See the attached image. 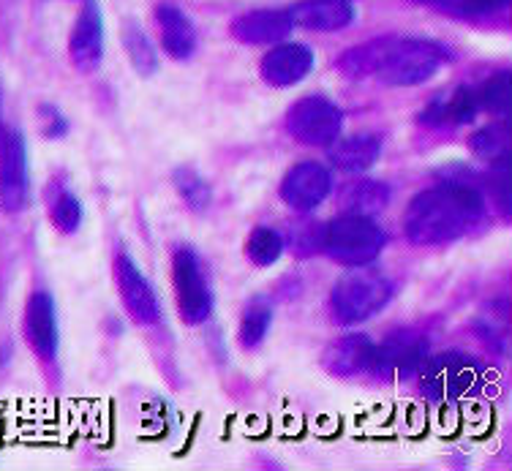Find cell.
<instances>
[{"mask_svg":"<svg viewBox=\"0 0 512 471\" xmlns=\"http://www.w3.org/2000/svg\"><path fill=\"white\" fill-rule=\"evenodd\" d=\"M376 344L368 335H346L335 341L325 354V368L335 376H357V373H371L374 365Z\"/></svg>","mask_w":512,"mask_h":471,"instance_id":"cell-19","label":"cell"},{"mask_svg":"<svg viewBox=\"0 0 512 471\" xmlns=\"http://www.w3.org/2000/svg\"><path fill=\"white\" fill-rule=\"evenodd\" d=\"M289 17L297 28L333 33L355 20V6L352 0H300L289 9Z\"/></svg>","mask_w":512,"mask_h":471,"instance_id":"cell-16","label":"cell"},{"mask_svg":"<svg viewBox=\"0 0 512 471\" xmlns=\"http://www.w3.org/2000/svg\"><path fill=\"white\" fill-rule=\"evenodd\" d=\"M322 237H325V229H319V226H314L311 221H303V224H295L289 240H292V246H295L297 254L306 256L322 248Z\"/></svg>","mask_w":512,"mask_h":471,"instance_id":"cell-29","label":"cell"},{"mask_svg":"<svg viewBox=\"0 0 512 471\" xmlns=\"http://www.w3.org/2000/svg\"><path fill=\"white\" fill-rule=\"evenodd\" d=\"M447 60V50L436 41L420 39H382V50L376 60L374 74L384 85L393 88H412L423 85Z\"/></svg>","mask_w":512,"mask_h":471,"instance_id":"cell-3","label":"cell"},{"mask_svg":"<svg viewBox=\"0 0 512 471\" xmlns=\"http://www.w3.org/2000/svg\"><path fill=\"white\" fill-rule=\"evenodd\" d=\"M425 360H428V338L412 330H401L384 338L382 344H376L371 373L382 379H409L420 373Z\"/></svg>","mask_w":512,"mask_h":471,"instance_id":"cell-9","label":"cell"},{"mask_svg":"<svg viewBox=\"0 0 512 471\" xmlns=\"http://www.w3.org/2000/svg\"><path fill=\"white\" fill-rule=\"evenodd\" d=\"M477 99H480V109L504 115L510 109V74L499 71L496 77L488 79L483 88L477 90Z\"/></svg>","mask_w":512,"mask_h":471,"instance_id":"cell-28","label":"cell"},{"mask_svg":"<svg viewBox=\"0 0 512 471\" xmlns=\"http://www.w3.org/2000/svg\"><path fill=\"white\" fill-rule=\"evenodd\" d=\"M344 115L325 96H306L286 112V131L308 148H330L341 137Z\"/></svg>","mask_w":512,"mask_h":471,"instance_id":"cell-6","label":"cell"},{"mask_svg":"<svg viewBox=\"0 0 512 471\" xmlns=\"http://www.w3.org/2000/svg\"><path fill=\"white\" fill-rule=\"evenodd\" d=\"M314 69V52L306 44H278L262 58V79L270 88H292L311 74Z\"/></svg>","mask_w":512,"mask_h":471,"instance_id":"cell-14","label":"cell"},{"mask_svg":"<svg viewBox=\"0 0 512 471\" xmlns=\"http://www.w3.org/2000/svg\"><path fill=\"white\" fill-rule=\"evenodd\" d=\"M420 387L423 393L436 403L461 401L472 395L483 382V368L477 360L466 357L463 352H444L431 357L420 368Z\"/></svg>","mask_w":512,"mask_h":471,"instance_id":"cell-5","label":"cell"},{"mask_svg":"<svg viewBox=\"0 0 512 471\" xmlns=\"http://www.w3.org/2000/svg\"><path fill=\"white\" fill-rule=\"evenodd\" d=\"M382 156V137L376 134H355V137H338L330 145V164L349 175H360L371 169Z\"/></svg>","mask_w":512,"mask_h":471,"instance_id":"cell-20","label":"cell"},{"mask_svg":"<svg viewBox=\"0 0 512 471\" xmlns=\"http://www.w3.org/2000/svg\"><path fill=\"white\" fill-rule=\"evenodd\" d=\"M295 28L289 11L281 9H259L246 11L232 22V36L243 44H278L284 41Z\"/></svg>","mask_w":512,"mask_h":471,"instance_id":"cell-15","label":"cell"},{"mask_svg":"<svg viewBox=\"0 0 512 471\" xmlns=\"http://www.w3.org/2000/svg\"><path fill=\"white\" fill-rule=\"evenodd\" d=\"M28 148L20 131L0 134V210L3 213H22L28 207Z\"/></svg>","mask_w":512,"mask_h":471,"instance_id":"cell-8","label":"cell"},{"mask_svg":"<svg viewBox=\"0 0 512 471\" xmlns=\"http://www.w3.org/2000/svg\"><path fill=\"white\" fill-rule=\"evenodd\" d=\"M25 338L41 360H55L60 346L58 308L50 292H33L25 305Z\"/></svg>","mask_w":512,"mask_h":471,"instance_id":"cell-12","label":"cell"},{"mask_svg":"<svg viewBox=\"0 0 512 471\" xmlns=\"http://www.w3.org/2000/svg\"><path fill=\"white\" fill-rule=\"evenodd\" d=\"M172 286L178 300V314L186 324H202L213 314V292L202 273V262L191 248L172 254Z\"/></svg>","mask_w":512,"mask_h":471,"instance_id":"cell-7","label":"cell"},{"mask_svg":"<svg viewBox=\"0 0 512 471\" xmlns=\"http://www.w3.org/2000/svg\"><path fill=\"white\" fill-rule=\"evenodd\" d=\"M156 22L158 30H161V47H164L169 58L188 60L194 55V50H197V28L178 6L161 3L156 9Z\"/></svg>","mask_w":512,"mask_h":471,"instance_id":"cell-18","label":"cell"},{"mask_svg":"<svg viewBox=\"0 0 512 471\" xmlns=\"http://www.w3.org/2000/svg\"><path fill=\"white\" fill-rule=\"evenodd\" d=\"M414 3H431V6H450L453 0H414Z\"/></svg>","mask_w":512,"mask_h":471,"instance_id":"cell-32","label":"cell"},{"mask_svg":"<svg viewBox=\"0 0 512 471\" xmlns=\"http://www.w3.org/2000/svg\"><path fill=\"white\" fill-rule=\"evenodd\" d=\"M480 112V99H477V90L474 88H455L453 93H447L442 99L431 101L428 107L420 112V123L431 128H453V126H466L472 123Z\"/></svg>","mask_w":512,"mask_h":471,"instance_id":"cell-17","label":"cell"},{"mask_svg":"<svg viewBox=\"0 0 512 471\" xmlns=\"http://www.w3.org/2000/svg\"><path fill=\"white\" fill-rule=\"evenodd\" d=\"M0 134H3V131H0Z\"/></svg>","mask_w":512,"mask_h":471,"instance_id":"cell-33","label":"cell"},{"mask_svg":"<svg viewBox=\"0 0 512 471\" xmlns=\"http://www.w3.org/2000/svg\"><path fill=\"white\" fill-rule=\"evenodd\" d=\"M485 218V199L466 183H442L417 194L404 216L414 246H447L472 232Z\"/></svg>","mask_w":512,"mask_h":471,"instance_id":"cell-1","label":"cell"},{"mask_svg":"<svg viewBox=\"0 0 512 471\" xmlns=\"http://www.w3.org/2000/svg\"><path fill=\"white\" fill-rule=\"evenodd\" d=\"M393 297V281L376 267H352L330 292V311L338 324H363L382 311Z\"/></svg>","mask_w":512,"mask_h":471,"instance_id":"cell-2","label":"cell"},{"mask_svg":"<svg viewBox=\"0 0 512 471\" xmlns=\"http://www.w3.org/2000/svg\"><path fill=\"white\" fill-rule=\"evenodd\" d=\"M50 218L58 232L74 235L82 226V221H85V207H82L79 197H74L69 191H60L50 202Z\"/></svg>","mask_w":512,"mask_h":471,"instance_id":"cell-26","label":"cell"},{"mask_svg":"<svg viewBox=\"0 0 512 471\" xmlns=\"http://www.w3.org/2000/svg\"><path fill=\"white\" fill-rule=\"evenodd\" d=\"M69 55L71 63L82 74H90V71H96L101 66V58H104V20H101V11L93 0H88L82 6L77 22H74L69 39Z\"/></svg>","mask_w":512,"mask_h":471,"instance_id":"cell-13","label":"cell"},{"mask_svg":"<svg viewBox=\"0 0 512 471\" xmlns=\"http://www.w3.org/2000/svg\"><path fill=\"white\" fill-rule=\"evenodd\" d=\"M270 324H273V308L265 300L248 303L243 316H240V346L256 349L270 333Z\"/></svg>","mask_w":512,"mask_h":471,"instance_id":"cell-22","label":"cell"},{"mask_svg":"<svg viewBox=\"0 0 512 471\" xmlns=\"http://www.w3.org/2000/svg\"><path fill=\"white\" fill-rule=\"evenodd\" d=\"M39 118H41V131H44V137L47 139H60L69 134V120L63 118L55 107H41Z\"/></svg>","mask_w":512,"mask_h":471,"instance_id":"cell-30","label":"cell"},{"mask_svg":"<svg viewBox=\"0 0 512 471\" xmlns=\"http://www.w3.org/2000/svg\"><path fill=\"white\" fill-rule=\"evenodd\" d=\"M123 47H126L128 58H131V63H134V69L139 74L150 77L158 69V52L153 47V41L148 39V33L142 28L126 25V30H123Z\"/></svg>","mask_w":512,"mask_h":471,"instance_id":"cell-25","label":"cell"},{"mask_svg":"<svg viewBox=\"0 0 512 471\" xmlns=\"http://www.w3.org/2000/svg\"><path fill=\"white\" fill-rule=\"evenodd\" d=\"M387 202H390V188L379 180H357L346 188L344 197H341L346 213H360V216L382 213Z\"/></svg>","mask_w":512,"mask_h":471,"instance_id":"cell-21","label":"cell"},{"mask_svg":"<svg viewBox=\"0 0 512 471\" xmlns=\"http://www.w3.org/2000/svg\"><path fill=\"white\" fill-rule=\"evenodd\" d=\"M284 246V237L278 235L276 229H270V226H256L246 240V256L256 267H270L281 259Z\"/></svg>","mask_w":512,"mask_h":471,"instance_id":"cell-23","label":"cell"},{"mask_svg":"<svg viewBox=\"0 0 512 471\" xmlns=\"http://www.w3.org/2000/svg\"><path fill=\"white\" fill-rule=\"evenodd\" d=\"M387 235L374 221V216H360V213H344L335 218L333 224L325 226L322 237V251L346 267L371 265L376 256L384 251Z\"/></svg>","mask_w":512,"mask_h":471,"instance_id":"cell-4","label":"cell"},{"mask_svg":"<svg viewBox=\"0 0 512 471\" xmlns=\"http://www.w3.org/2000/svg\"><path fill=\"white\" fill-rule=\"evenodd\" d=\"M333 191V175L316 161H303L289 169L281 183V199L297 213H311Z\"/></svg>","mask_w":512,"mask_h":471,"instance_id":"cell-11","label":"cell"},{"mask_svg":"<svg viewBox=\"0 0 512 471\" xmlns=\"http://www.w3.org/2000/svg\"><path fill=\"white\" fill-rule=\"evenodd\" d=\"M172 183L178 188V194L183 197L194 213H205L210 202H213V191L207 186V180L199 175L197 169L191 167H180L175 169V175H172Z\"/></svg>","mask_w":512,"mask_h":471,"instance_id":"cell-24","label":"cell"},{"mask_svg":"<svg viewBox=\"0 0 512 471\" xmlns=\"http://www.w3.org/2000/svg\"><path fill=\"white\" fill-rule=\"evenodd\" d=\"M115 284H118L123 305H126V311L134 322L145 324V327L158 322L161 311H158L156 289L128 254L115 256Z\"/></svg>","mask_w":512,"mask_h":471,"instance_id":"cell-10","label":"cell"},{"mask_svg":"<svg viewBox=\"0 0 512 471\" xmlns=\"http://www.w3.org/2000/svg\"><path fill=\"white\" fill-rule=\"evenodd\" d=\"M461 6L466 14H488L507 6V0H461Z\"/></svg>","mask_w":512,"mask_h":471,"instance_id":"cell-31","label":"cell"},{"mask_svg":"<svg viewBox=\"0 0 512 471\" xmlns=\"http://www.w3.org/2000/svg\"><path fill=\"white\" fill-rule=\"evenodd\" d=\"M469 148H472L477 156L491 158V161H504V158H507V148H510L507 128H504L502 123L480 128V131L469 139Z\"/></svg>","mask_w":512,"mask_h":471,"instance_id":"cell-27","label":"cell"}]
</instances>
